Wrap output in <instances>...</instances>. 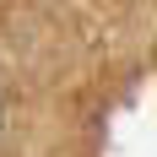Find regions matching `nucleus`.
Segmentation results:
<instances>
[{
  "mask_svg": "<svg viewBox=\"0 0 157 157\" xmlns=\"http://www.w3.org/2000/svg\"><path fill=\"white\" fill-rule=\"evenodd\" d=\"M0 119H6V103H0Z\"/></svg>",
  "mask_w": 157,
  "mask_h": 157,
  "instance_id": "f257e3e1",
  "label": "nucleus"
}]
</instances>
